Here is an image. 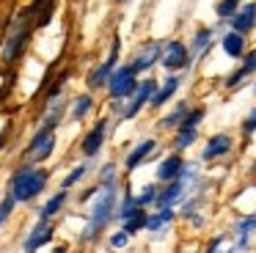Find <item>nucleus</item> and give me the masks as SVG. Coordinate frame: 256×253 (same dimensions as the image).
I'll return each mask as SVG.
<instances>
[{
  "label": "nucleus",
  "instance_id": "obj_1",
  "mask_svg": "<svg viewBox=\"0 0 256 253\" xmlns=\"http://www.w3.org/2000/svg\"><path fill=\"white\" fill-rule=\"evenodd\" d=\"M116 190H118V182H113V184H100L94 206H91V214H88V226H86V231H83V242L96 240V236L102 234V228L110 223V218H116V214H113L116 198H118Z\"/></svg>",
  "mask_w": 256,
  "mask_h": 253
},
{
  "label": "nucleus",
  "instance_id": "obj_2",
  "mask_svg": "<svg viewBox=\"0 0 256 253\" xmlns=\"http://www.w3.org/2000/svg\"><path fill=\"white\" fill-rule=\"evenodd\" d=\"M47 182H50V174L44 168H36V165H22L17 174L12 176V196L17 204L34 201L39 192H44Z\"/></svg>",
  "mask_w": 256,
  "mask_h": 253
},
{
  "label": "nucleus",
  "instance_id": "obj_3",
  "mask_svg": "<svg viewBox=\"0 0 256 253\" xmlns=\"http://www.w3.org/2000/svg\"><path fill=\"white\" fill-rule=\"evenodd\" d=\"M34 14H30L28 8L22 11V14L14 20L12 30H8L6 42H3V52H0V58H3V64H14V60L20 58V52H22V47L28 44V36H30V28H34Z\"/></svg>",
  "mask_w": 256,
  "mask_h": 253
},
{
  "label": "nucleus",
  "instance_id": "obj_4",
  "mask_svg": "<svg viewBox=\"0 0 256 253\" xmlns=\"http://www.w3.org/2000/svg\"><path fill=\"white\" fill-rule=\"evenodd\" d=\"M108 94H110L113 99H130L135 94V88H138V80H135V72L130 64L124 66H116V72L110 74V80H108Z\"/></svg>",
  "mask_w": 256,
  "mask_h": 253
},
{
  "label": "nucleus",
  "instance_id": "obj_5",
  "mask_svg": "<svg viewBox=\"0 0 256 253\" xmlns=\"http://www.w3.org/2000/svg\"><path fill=\"white\" fill-rule=\"evenodd\" d=\"M157 88H160V82H157V80H144V82H138V88H135V94L130 96L127 108H118V116H122V118H135V116H138L140 110L146 108V104H152Z\"/></svg>",
  "mask_w": 256,
  "mask_h": 253
},
{
  "label": "nucleus",
  "instance_id": "obj_6",
  "mask_svg": "<svg viewBox=\"0 0 256 253\" xmlns=\"http://www.w3.org/2000/svg\"><path fill=\"white\" fill-rule=\"evenodd\" d=\"M160 64L166 72H179V69H188L190 66V50L184 42L179 38H171V42L162 44V55H160Z\"/></svg>",
  "mask_w": 256,
  "mask_h": 253
},
{
  "label": "nucleus",
  "instance_id": "obj_7",
  "mask_svg": "<svg viewBox=\"0 0 256 253\" xmlns=\"http://www.w3.org/2000/svg\"><path fill=\"white\" fill-rule=\"evenodd\" d=\"M52 148H56V130H50V126H42V130L36 132L34 138H30L25 157H28L30 162H44V160L52 154Z\"/></svg>",
  "mask_w": 256,
  "mask_h": 253
},
{
  "label": "nucleus",
  "instance_id": "obj_8",
  "mask_svg": "<svg viewBox=\"0 0 256 253\" xmlns=\"http://www.w3.org/2000/svg\"><path fill=\"white\" fill-rule=\"evenodd\" d=\"M118 50H122V42H118V36L113 38V44H110V55H108L105 60H102L100 66H96L94 72L88 74V88L94 91V88H102V86H108V80H110V74L116 72V66H118Z\"/></svg>",
  "mask_w": 256,
  "mask_h": 253
},
{
  "label": "nucleus",
  "instance_id": "obj_9",
  "mask_svg": "<svg viewBox=\"0 0 256 253\" xmlns=\"http://www.w3.org/2000/svg\"><path fill=\"white\" fill-rule=\"evenodd\" d=\"M160 55H162V44H160V42H146L144 47H140L138 52L132 55L130 66H132L135 74H140V72H149L154 64H160Z\"/></svg>",
  "mask_w": 256,
  "mask_h": 253
},
{
  "label": "nucleus",
  "instance_id": "obj_10",
  "mask_svg": "<svg viewBox=\"0 0 256 253\" xmlns=\"http://www.w3.org/2000/svg\"><path fill=\"white\" fill-rule=\"evenodd\" d=\"M105 138H108V118H102L86 132L83 143H80V152H83L86 157H96L100 148H102V143H105Z\"/></svg>",
  "mask_w": 256,
  "mask_h": 253
},
{
  "label": "nucleus",
  "instance_id": "obj_11",
  "mask_svg": "<svg viewBox=\"0 0 256 253\" xmlns=\"http://www.w3.org/2000/svg\"><path fill=\"white\" fill-rule=\"evenodd\" d=\"M254 28H256V0H250V3L240 6V11L228 20V30H237L242 36H248Z\"/></svg>",
  "mask_w": 256,
  "mask_h": 253
},
{
  "label": "nucleus",
  "instance_id": "obj_12",
  "mask_svg": "<svg viewBox=\"0 0 256 253\" xmlns=\"http://www.w3.org/2000/svg\"><path fill=\"white\" fill-rule=\"evenodd\" d=\"M232 148H234L232 135H228V132H218V135H212L210 140H206V148L201 152V160H204V162H215V160L226 157Z\"/></svg>",
  "mask_w": 256,
  "mask_h": 253
},
{
  "label": "nucleus",
  "instance_id": "obj_13",
  "mask_svg": "<svg viewBox=\"0 0 256 253\" xmlns=\"http://www.w3.org/2000/svg\"><path fill=\"white\" fill-rule=\"evenodd\" d=\"M184 168H188V162L182 160V154L174 152V154H168V157L160 160V165H157L154 174H157V179H160V182H166V184H168V182H176L179 176H182Z\"/></svg>",
  "mask_w": 256,
  "mask_h": 253
},
{
  "label": "nucleus",
  "instance_id": "obj_14",
  "mask_svg": "<svg viewBox=\"0 0 256 253\" xmlns=\"http://www.w3.org/2000/svg\"><path fill=\"white\" fill-rule=\"evenodd\" d=\"M52 234H56V228H52V223L50 220H39V223L30 228V234H28V240H25V253H36L39 248H44L47 242L52 240Z\"/></svg>",
  "mask_w": 256,
  "mask_h": 253
},
{
  "label": "nucleus",
  "instance_id": "obj_15",
  "mask_svg": "<svg viewBox=\"0 0 256 253\" xmlns=\"http://www.w3.org/2000/svg\"><path fill=\"white\" fill-rule=\"evenodd\" d=\"M254 74H256V50H250V52H245L240 69L226 77V88H237L242 80H248V77H254Z\"/></svg>",
  "mask_w": 256,
  "mask_h": 253
},
{
  "label": "nucleus",
  "instance_id": "obj_16",
  "mask_svg": "<svg viewBox=\"0 0 256 253\" xmlns=\"http://www.w3.org/2000/svg\"><path fill=\"white\" fill-rule=\"evenodd\" d=\"M154 148H157V140H154V138H146V140H140L138 146H135L132 152L127 154V160H124V168H127V170H135L140 162H146V160L152 157V152H154Z\"/></svg>",
  "mask_w": 256,
  "mask_h": 253
},
{
  "label": "nucleus",
  "instance_id": "obj_17",
  "mask_svg": "<svg viewBox=\"0 0 256 253\" xmlns=\"http://www.w3.org/2000/svg\"><path fill=\"white\" fill-rule=\"evenodd\" d=\"M220 47H223V52H226L228 58H234V60H242L245 58V36H242V33H237V30L223 33Z\"/></svg>",
  "mask_w": 256,
  "mask_h": 253
},
{
  "label": "nucleus",
  "instance_id": "obj_18",
  "mask_svg": "<svg viewBox=\"0 0 256 253\" xmlns=\"http://www.w3.org/2000/svg\"><path fill=\"white\" fill-rule=\"evenodd\" d=\"M179 82H182V77H176V74H171L166 82H162L160 88H157V94H154V99H152V108H162V104L168 102V99L174 96V94L179 91Z\"/></svg>",
  "mask_w": 256,
  "mask_h": 253
},
{
  "label": "nucleus",
  "instance_id": "obj_19",
  "mask_svg": "<svg viewBox=\"0 0 256 253\" xmlns=\"http://www.w3.org/2000/svg\"><path fill=\"white\" fill-rule=\"evenodd\" d=\"M234 231H237V248H240V250H245L248 242H250V234L256 231V212L248 214V218H242V220H237Z\"/></svg>",
  "mask_w": 256,
  "mask_h": 253
},
{
  "label": "nucleus",
  "instance_id": "obj_20",
  "mask_svg": "<svg viewBox=\"0 0 256 253\" xmlns=\"http://www.w3.org/2000/svg\"><path fill=\"white\" fill-rule=\"evenodd\" d=\"M174 220H176V212H174L171 206L157 209V212L149 214V220H146V231H162L166 226H171Z\"/></svg>",
  "mask_w": 256,
  "mask_h": 253
},
{
  "label": "nucleus",
  "instance_id": "obj_21",
  "mask_svg": "<svg viewBox=\"0 0 256 253\" xmlns=\"http://www.w3.org/2000/svg\"><path fill=\"white\" fill-rule=\"evenodd\" d=\"M198 138V126H176V135H174V152L182 154L184 148H190Z\"/></svg>",
  "mask_w": 256,
  "mask_h": 253
},
{
  "label": "nucleus",
  "instance_id": "obj_22",
  "mask_svg": "<svg viewBox=\"0 0 256 253\" xmlns=\"http://www.w3.org/2000/svg\"><path fill=\"white\" fill-rule=\"evenodd\" d=\"M188 110H190V104H188V102L176 104V110H174V113H168L166 118H160V124H157V130H176V126L184 121V116H188Z\"/></svg>",
  "mask_w": 256,
  "mask_h": 253
},
{
  "label": "nucleus",
  "instance_id": "obj_23",
  "mask_svg": "<svg viewBox=\"0 0 256 253\" xmlns=\"http://www.w3.org/2000/svg\"><path fill=\"white\" fill-rule=\"evenodd\" d=\"M66 204V190H61V192H56V196L50 198V201L42 206V212H39V220H52L58 212H61V206Z\"/></svg>",
  "mask_w": 256,
  "mask_h": 253
},
{
  "label": "nucleus",
  "instance_id": "obj_24",
  "mask_svg": "<svg viewBox=\"0 0 256 253\" xmlns=\"http://www.w3.org/2000/svg\"><path fill=\"white\" fill-rule=\"evenodd\" d=\"M146 220H149V212H146V209L140 206L135 214H130V218L124 220L122 228H124V231H130V234H138V231H144V228H146Z\"/></svg>",
  "mask_w": 256,
  "mask_h": 253
},
{
  "label": "nucleus",
  "instance_id": "obj_25",
  "mask_svg": "<svg viewBox=\"0 0 256 253\" xmlns=\"http://www.w3.org/2000/svg\"><path fill=\"white\" fill-rule=\"evenodd\" d=\"M212 36H215L212 28H201V30H196L193 42H190V55H193V52H204V50L212 44Z\"/></svg>",
  "mask_w": 256,
  "mask_h": 253
},
{
  "label": "nucleus",
  "instance_id": "obj_26",
  "mask_svg": "<svg viewBox=\"0 0 256 253\" xmlns=\"http://www.w3.org/2000/svg\"><path fill=\"white\" fill-rule=\"evenodd\" d=\"M240 6H242V0H218L215 3V14L220 22H228L234 14L240 11Z\"/></svg>",
  "mask_w": 256,
  "mask_h": 253
},
{
  "label": "nucleus",
  "instance_id": "obj_27",
  "mask_svg": "<svg viewBox=\"0 0 256 253\" xmlns=\"http://www.w3.org/2000/svg\"><path fill=\"white\" fill-rule=\"evenodd\" d=\"M157 196H160V190H157V184H144L140 187V192L135 196V201H138V206L149 209L157 204Z\"/></svg>",
  "mask_w": 256,
  "mask_h": 253
},
{
  "label": "nucleus",
  "instance_id": "obj_28",
  "mask_svg": "<svg viewBox=\"0 0 256 253\" xmlns=\"http://www.w3.org/2000/svg\"><path fill=\"white\" fill-rule=\"evenodd\" d=\"M138 209H140V206H138V201H135V196L127 190V192H124V198H122V204H118V214H116V218L124 223V220H127L130 214H135Z\"/></svg>",
  "mask_w": 256,
  "mask_h": 253
},
{
  "label": "nucleus",
  "instance_id": "obj_29",
  "mask_svg": "<svg viewBox=\"0 0 256 253\" xmlns=\"http://www.w3.org/2000/svg\"><path fill=\"white\" fill-rule=\"evenodd\" d=\"M91 104H94V99H91V94H80V96L74 99V108H72V118H74V121L86 118V116H88V110H91Z\"/></svg>",
  "mask_w": 256,
  "mask_h": 253
},
{
  "label": "nucleus",
  "instance_id": "obj_30",
  "mask_svg": "<svg viewBox=\"0 0 256 253\" xmlns=\"http://www.w3.org/2000/svg\"><path fill=\"white\" fill-rule=\"evenodd\" d=\"M240 248H237V242H234V245H228V240L226 236H215V240L210 242V245H206V253H237Z\"/></svg>",
  "mask_w": 256,
  "mask_h": 253
},
{
  "label": "nucleus",
  "instance_id": "obj_31",
  "mask_svg": "<svg viewBox=\"0 0 256 253\" xmlns=\"http://www.w3.org/2000/svg\"><path fill=\"white\" fill-rule=\"evenodd\" d=\"M204 116H206V110L204 108H190L188 110V116H184V121L179 126H198L201 121H204Z\"/></svg>",
  "mask_w": 256,
  "mask_h": 253
},
{
  "label": "nucleus",
  "instance_id": "obj_32",
  "mask_svg": "<svg viewBox=\"0 0 256 253\" xmlns=\"http://www.w3.org/2000/svg\"><path fill=\"white\" fill-rule=\"evenodd\" d=\"M86 174H88V165H74V168H72V174H69L66 179H64V190H69L72 184H78V182L83 179Z\"/></svg>",
  "mask_w": 256,
  "mask_h": 253
},
{
  "label": "nucleus",
  "instance_id": "obj_33",
  "mask_svg": "<svg viewBox=\"0 0 256 253\" xmlns=\"http://www.w3.org/2000/svg\"><path fill=\"white\" fill-rule=\"evenodd\" d=\"M14 206H17V201H14V196H12V192H8V196L3 198V201H0V226H3V223H6L8 218H12Z\"/></svg>",
  "mask_w": 256,
  "mask_h": 253
},
{
  "label": "nucleus",
  "instance_id": "obj_34",
  "mask_svg": "<svg viewBox=\"0 0 256 253\" xmlns=\"http://www.w3.org/2000/svg\"><path fill=\"white\" fill-rule=\"evenodd\" d=\"M130 240H132V234L122 228V231H116V234H110V248L113 250H122V248L130 245Z\"/></svg>",
  "mask_w": 256,
  "mask_h": 253
},
{
  "label": "nucleus",
  "instance_id": "obj_35",
  "mask_svg": "<svg viewBox=\"0 0 256 253\" xmlns=\"http://www.w3.org/2000/svg\"><path fill=\"white\" fill-rule=\"evenodd\" d=\"M254 132H256V108L250 110V113L245 116V121H242V135H245V138H250Z\"/></svg>",
  "mask_w": 256,
  "mask_h": 253
},
{
  "label": "nucleus",
  "instance_id": "obj_36",
  "mask_svg": "<svg viewBox=\"0 0 256 253\" xmlns=\"http://www.w3.org/2000/svg\"><path fill=\"white\" fill-rule=\"evenodd\" d=\"M113 182H116V165L108 162L105 168H102V174H100V184H113Z\"/></svg>",
  "mask_w": 256,
  "mask_h": 253
},
{
  "label": "nucleus",
  "instance_id": "obj_37",
  "mask_svg": "<svg viewBox=\"0 0 256 253\" xmlns=\"http://www.w3.org/2000/svg\"><path fill=\"white\" fill-rule=\"evenodd\" d=\"M52 253H66V245H58V248H56V250H52Z\"/></svg>",
  "mask_w": 256,
  "mask_h": 253
},
{
  "label": "nucleus",
  "instance_id": "obj_38",
  "mask_svg": "<svg viewBox=\"0 0 256 253\" xmlns=\"http://www.w3.org/2000/svg\"><path fill=\"white\" fill-rule=\"evenodd\" d=\"M254 91H256V88H254Z\"/></svg>",
  "mask_w": 256,
  "mask_h": 253
}]
</instances>
